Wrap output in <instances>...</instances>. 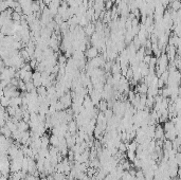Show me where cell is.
Wrapping results in <instances>:
<instances>
[{
    "mask_svg": "<svg viewBox=\"0 0 181 180\" xmlns=\"http://www.w3.org/2000/svg\"><path fill=\"white\" fill-rule=\"evenodd\" d=\"M32 83L34 84V86L37 88V87L42 86V72L39 71H35L32 74Z\"/></svg>",
    "mask_w": 181,
    "mask_h": 180,
    "instance_id": "obj_1",
    "label": "cell"
},
{
    "mask_svg": "<svg viewBox=\"0 0 181 180\" xmlns=\"http://www.w3.org/2000/svg\"><path fill=\"white\" fill-rule=\"evenodd\" d=\"M164 138V130H163V127L161 125H157L155 126V135H154V139L155 140H159V139Z\"/></svg>",
    "mask_w": 181,
    "mask_h": 180,
    "instance_id": "obj_2",
    "label": "cell"
},
{
    "mask_svg": "<svg viewBox=\"0 0 181 180\" xmlns=\"http://www.w3.org/2000/svg\"><path fill=\"white\" fill-rule=\"evenodd\" d=\"M99 54V50L96 49L95 47H91L88 49V51H87V56H88L89 59H94V57H96Z\"/></svg>",
    "mask_w": 181,
    "mask_h": 180,
    "instance_id": "obj_3",
    "label": "cell"
},
{
    "mask_svg": "<svg viewBox=\"0 0 181 180\" xmlns=\"http://www.w3.org/2000/svg\"><path fill=\"white\" fill-rule=\"evenodd\" d=\"M77 129V125L75 123V121H71L68 123V133H71V136H73L75 133H76Z\"/></svg>",
    "mask_w": 181,
    "mask_h": 180,
    "instance_id": "obj_4",
    "label": "cell"
},
{
    "mask_svg": "<svg viewBox=\"0 0 181 180\" xmlns=\"http://www.w3.org/2000/svg\"><path fill=\"white\" fill-rule=\"evenodd\" d=\"M85 31H86V34L87 35H89V36H91L94 33V31H95V27L93 26L92 24H87L86 27H85Z\"/></svg>",
    "mask_w": 181,
    "mask_h": 180,
    "instance_id": "obj_5",
    "label": "cell"
},
{
    "mask_svg": "<svg viewBox=\"0 0 181 180\" xmlns=\"http://www.w3.org/2000/svg\"><path fill=\"white\" fill-rule=\"evenodd\" d=\"M36 92L39 96H42V98H46L47 96V88L44 86H39L36 88Z\"/></svg>",
    "mask_w": 181,
    "mask_h": 180,
    "instance_id": "obj_6",
    "label": "cell"
},
{
    "mask_svg": "<svg viewBox=\"0 0 181 180\" xmlns=\"http://www.w3.org/2000/svg\"><path fill=\"white\" fill-rule=\"evenodd\" d=\"M138 90H139V93L140 94H146L147 92V85L145 83H141L140 85H138Z\"/></svg>",
    "mask_w": 181,
    "mask_h": 180,
    "instance_id": "obj_7",
    "label": "cell"
},
{
    "mask_svg": "<svg viewBox=\"0 0 181 180\" xmlns=\"http://www.w3.org/2000/svg\"><path fill=\"white\" fill-rule=\"evenodd\" d=\"M19 54H20V56L23 59V61H28L31 59V56L29 55V53L27 52L26 49H21L20 51H19Z\"/></svg>",
    "mask_w": 181,
    "mask_h": 180,
    "instance_id": "obj_8",
    "label": "cell"
},
{
    "mask_svg": "<svg viewBox=\"0 0 181 180\" xmlns=\"http://www.w3.org/2000/svg\"><path fill=\"white\" fill-rule=\"evenodd\" d=\"M11 19L12 21H14V22H19V21L21 20V14L13 11V13L11 14Z\"/></svg>",
    "mask_w": 181,
    "mask_h": 180,
    "instance_id": "obj_9",
    "label": "cell"
},
{
    "mask_svg": "<svg viewBox=\"0 0 181 180\" xmlns=\"http://www.w3.org/2000/svg\"><path fill=\"white\" fill-rule=\"evenodd\" d=\"M98 106L100 107V110L102 112H105L107 109H108V106H107V101H105V100H101L100 102H99Z\"/></svg>",
    "mask_w": 181,
    "mask_h": 180,
    "instance_id": "obj_10",
    "label": "cell"
},
{
    "mask_svg": "<svg viewBox=\"0 0 181 180\" xmlns=\"http://www.w3.org/2000/svg\"><path fill=\"white\" fill-rule=\"evenodd\" d=\"M49 142H50V145H51V146L57 147V145H58V137L52 135V136L49 138Z\"/></svg>",
    "mask_w": 181,
    "mask_h": 180,
    "instance_id": "obj_11",
    "label": "cell"
},
{
    "mask_svg": "<svg viewBox=\"0 0 181 180\" xmlns=\"http://www.w3.org/2000/svg\"><path fill=\"white\" fill-rule=\"evenodd\" d=\"M0 105L2 106V107H4V108L9 107V106H10V99L3 96L2 98L0 99Z\"/></svg>",
    "mask_w": 181,
    "mask_h": 180,
    "instance_id": "obj_12",
    "label": "cell"
},
{
    "mask_svg": "<svg viewBox=\"0 0 181 180\" xmlns=\"http://www.w3.org/2000/svg\"><path fill=\"white\" fill-rule=\"evenodd\" d=\"M35 90H36V87L34 86V84L32 83V81H31V82L26 83V91L27 92H32V91H35Z\"/></svg>",
    "mask_w": 181,
    "mask_h": 180,
    "instance_id": "obj_13",
    "label": "cell"
},
{
    "mask_svg": "<svg viewBox=\"0 0 181 180\" xmlns=\"http://www.w3.org/2000/svg\"><path fill=\"white\" fill-rule=\"evenodd\" d=\"M174 128H175L174 123H173L172 121H170V122H165L164 126H163V130H164V131L172 130V129H174Z\"/></svg>",
    "mask_w": 181,
    "mask_h": 180,
    "instance_id": "obj_14",
    "label": "cell"
},
{
    "mask_svg": "<svg viewBox=\"0 0 181 180\" xmlns=\"http://www.w3.org/2000/svg\"><path fill=\"white\" fill-rule=\"evenodd\" d=\"M180 1L179 0H173L172 2V5H171V7H172V11H179L180 10Z\"/></svg>",
    "mask_w": 181,
    "mask_h": 180,
    "instance_id": "obj_15",
    "label": "cell"
},
{
    "mask_svg": "<svg viewBox=\"0 0 181 180\" xmlns=\"http://www.w3.org/2000/svg\"><path fill=\"white\" fill-rule=\"evenodd\" d=\"M17 89H20V91L24 92L26 91V83L23 82L22 80L18 81V85H17Z\"/></svg>",
    "mask_w": 181,
    "mask_h": 180,
    "instance_id": "obj_16",
    "label": "cell"
},
{
    "mask_svg": "<svg viewBox=\"0 0 181 180\" xmlns=\"http://www.w3.org/2000/svg\"><path fill=\"white\" fill-rule=\"evenodd\" d=\"M112 4H113V2H112L111 0H106V1H105V4H104V5H106V7H105V9L110 10L112 7Z\"/></svg>",
    "mask_w": 181,
    "mask_h": 180,
    "instance_id": "obj_17",
    "label": "cell"
},
{
    "mask_svg": "<svg viewBox=\"0 0 181 180\" xmlns=\"http://www.w3.org/2000/svg\"><path fill=\"white\" fill-rule=\"evenodd\" d=\"M128 96H129V101L131 102L134 99H135V96H136V93L134 91H128Z\"/></svg>",
    "mask_w": 181,
    "mask_h": 180,
    "instance_id": "obj_18",
    "label": "cell"
},
{
    "mask_svg": "<svg viewBox=\"0 0 181 180\" xmlns=\"http://www.w3.org/2000/svg\"><path fill=\"white\" fill-rule=\"evenodd\" d=\"M0 180H9V175H2V174H0Z\"/></svg>",
    "mask_w": 181,
    "mask_h": 180,
    "instance_id": "obj_19",
    "label": "cell"
}]
</instances>
